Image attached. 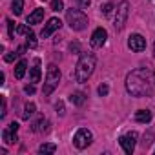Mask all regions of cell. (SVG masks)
<instances>
[{"instance_id": "obj_5", "label": "cell", "mask_w": 155, "mask_h": 155, "mask_svg": "<svg viewBox=\"0 0 155 155\" xmlns=\"http://www.w3.org/2000/svg\"><path fill=\"white\" fill-rule=\"evenodd\" d=\"M128 15H130V2L128 0H122V2L117 6V13H115V29L117 31H120L122 28H124V24H126V20H128Z\"/></svg>"}, {"instance_id": "obj_1", "label": "cell", "mask_w": 155, "mask_h": 155, "mask_svg": "<svg viewBox=\"0 0 155 155\" xmlns=\"http://www.w3.org/2000/svg\"><path fill=\"white\" fill-rule=\"evenodd\" d=\"M126 90L133 97H150L155 93V71L148 68H139L128 73Z\"/></svg>"}, {"instance_id": "obj_35", "label": "cell", "mask_w": 155, "mask_h": 155, "mask_svg": "<svg viewBox=\"0 0 155 155\" xmlns=\"http://www.w3.org/2000/svg\"><path fill=\"white\" fill-rule=\"evenodd\" d=\"M153 57H155V44H153Z\"/></svg>"}, {"instance_id": "obj_21", "label": "cell", "mask_w": 155, "mask_h": 155, "mask_svg": "<svg viewBox=\"0 0 155 155\" xmlns=\"http://www.w3.org/2000/svg\"><path fill=\"white\" fill-rule=\"evenodd\" d=\"M26 44H28V48H37V37H35V33L33 31H29L28 35H26Z\"/></svg>"}, {"instance_id": "obj_23", "label": "cell", "mask_w": 155, "mask_h": 155, "mask_svg": "<svg viewBox=\"0 0 155 155\" xmlns=\"http://www.w3.org/2000/svg\"><path fill=\"white\" fill-rule=\"evenodd\" d=\"M51 9L53 11H62L64 9V2L62 0H51Z\"/></svg>"}, {"instance_id": "obj_16", "label": "cell", "mask_w": 155, "mask_h": 155, "mask_svg": "<svg viewBox=\"0 0 155 155\" xmlns=\"http://www.w3.org/2000/svg\"><path fill=\"white\" fill-rule=\"evenodd\" d=\"M69 101H71L75 106H82V104H84V101H86V95H84L82 91H75V93H71V95H69Z\"/></svg>"}, {"instance_id": "obj_12", "label": "cell", "mask_w": 155, "mask_h": 155, "mask_svg": "<svg viewBox=\"0 0 155 155\" xmlns=\"http://www.w3.org/2000/svg\"><path fill=\"white\" fill-rule=\"evenodd\" d=\"M42 18H44V9H40V8H37L29 17H28V24H31V26H35V24H40L42 22Z\"/></svg>"}, {"instance_id": "obj_33", "label": "cell", "mask_w": 155, "mask_h": 155, "mask_svg": "<svg viewBox=\"0 0 155 155\" xmlns=\"http://www.w3.org/2000/svg\"><path fill=\"white\" fill-rule=\"evenodd\" d=\"M9 128H11L13 131H17V130H18V122H15V120H13V122L9 124Z\"/></svg>"}, {"instance_id": "obj_22", "label": "cell", "mask_w": 155, "mask_h": 155, "mask_svg": "<svg viewBox=\"0 0 155 155\" xmlns=\"http://www.w3.org/2000/svg\"><path fill=\"white\" fill-rule=\"evenodd\" d=\"M151 142H153V133H151V131L144 133V137H142V140H140L142 148H150V146H151Z\"/></svg>"}, {"instance_id": "obj_32", "label": "cell", "mask_w": 155, "mask_h": 155, "mask_svg": "<svg viewBox=\"0 0 155 155\" xmlns=\"http://www.w3.org/2000/svg\"><path fill=\"white\" fill-rule=\"evenodd\" d=\"M24 91H26L28 95H33V93H35V86H33V84H31V86H26Z\"/></svg>"}, {"instance_id": "obj_25", "label": "cell", "mask_w": 155, "mask_h": 155, "mask_svg": "<svg viewBox=\"0 0 155 155\" xmlns=\"http://www.w3.org/2000/svg\"><path fill=\"white\" fill-rule=\"evenodd\" d=\"M108 91H110L108 84H101V86H99V95H101V97H106V95H108Z\"/></svg>"}, {"instance_id": "obj_30", "label": "cell", "mask_w": 155, "mask_h": 155, "mask_svg": "<svg viewBox=\"0 0 155 155\" xmlns=\"http://www.w3.org/2000/svg\"><path fill=\"white\" fill-rule=\"evenodd\" d=\"M111 9H113V4H106V6L102 8V13H104V15H110Z\"/></svg>"}, {"instance_id": "obj_27", "label": "cell", "mask_w": 155, "mask_h": 155, "mask_svg": "<svg viewBox=\"0 0 155 155\" xmlns=\"http://www.w3.org/2000/svg\"><path fill=\"white\" fill-rule=\"evenodd\" d=\"M90 4H91V0H79V6H81L82 9H88Z\"/></svg>"}, {"instance_id": "obj_9", "label": "cell", "mask_w": 155, "mask_h": 155, "mask_svg": "<svg viewBox=\"0 0 155 155\" xmlns=\"http://www.w3.org/2000/svg\"><path fill=\"white\" fill-rule=\"evenodd\" d=\"M106 38H108V31L104 28H97L93 31V35H91L90 44H91V48H102L106 44Z\"/></svg>"}, {"instance_id": "obj_13", "label": "cell", "mask_w": 155, "mask_h": 155, "mask_svg": "<svg viewBox=\"0 0 155 155\" xmlns=\"http://www.w3.org/2000/svg\"><path fill=\"white\" fill-rule=\"evenodd\" d=\"M2 139H4V142L6 144H15L17 140H18V137H17V131H13L9 126L2 131Z\"/></svg>"}, {"instance_id": "obj_17", "label": "cell", "mask_w": 155, "mask_h": 155, "mask_svg": "<svg viewBox=\"0 0 155 155\" xmlns=\"http://www.w3.org/2000/svg\"><path fill=\"white\" fill-rule=\"evenodd\" d=\"M31 130H33L35 133H40V131H46V130H48V120H46L44 117H40V119H38V120H37V122H35V124L31 126Z\"/></svg>"}, {"instance_id": "obj_26", "label": "cell", "mask_w": 155, "mask_h": 155, "mask_svg": "<svg viewBox=\"0 0 155 155\" xmlns=\"http://www.w3.org/2000/svg\"><path fill=\"white\" fill-rule=\"evenodd\" d=\"M15 57H18V53H15V51H13V53H8V55L4 57V60H6V62H13V60H15Z\"/></svg>"}, {"instance_id": "obj_29", "label": "cell", "mask_w": 155, "mask_h": 155, "mask_svg": "<svg viewBox=\"0 0 155 155\" xmlns=\"http://www.w3.org/2000/svg\"><path fill=\"white\" fill-rule=\"evenodd\" d=\"M55 110H57V113H58L60 117L64 115V104H62V102H57V106H55Z\"/></svg>"}, {"instance_id": "obj_11", "label": "cell", "mask_w": 155, "mask_h": 155, "mask_svg": "<svg viewBox=\"0 0 155 155\" xmlns=\"http://www.w3.org/2000/svg\"><path fill=\"white\" fill-rule=\"evenodd\" d=\"M40 58H35V68H31L29 69V81L33 82V84H37V82H40V77H42V73H40Z\"/></svg>"}, {"instance_id": "obj_18", "label": "cell", "mask_w": 155, "mask_h": 155, "mask_svg": "<svg viewBox=\"0 0 155 155\" xmlns=\"http://www.w3.org/2000/svg\"><path fill=\"white\" fill-rule=\"evenodd\" d=\"M57 151V146L53 142H44L38 146V153H55Z\"/></svg>"}, {"instance_id": "obj_28", "label": "cell", "mask_w": 155, "mask_h": 155, "mask_svg": "<svg viewBox=\"0 0 155 155\" xmlns=\"http://www.w3.org/2000/svg\"><path fill=\"white\" fill-rule=\"evenodd\" d=\"M6 113H8V111H6V99H2V106H0V117L4 119Z\"/></svg>"}, {"instance_id": "obj_20", "label": "cell", "mask_w": 155, "mask_h": 155, "mask_svg": "<svg viewBox=\"0 0 155 155\" xmlns=\"http://www.w3.org/2000/svg\"><path fill=\"white\" fill-rule=\"evenodd\" d=\"M24 9V0H13V4H11V11L15 15H20Z\"/></svg>"}, {"instance_id": "obj_3", "label": "cell", "mask_w": 155, "mask_h": 155, "mask_svg": "<svg viewBox=\"0 0 155 155\" xmlns=\"http://www.w3.org/2000/svg\"><path fill=\"white\" fill-rule=\"evenodd\" d=\"M66 22L69 24V28L73 31H82L88 26V17L81 9H73L71 8V9L66 11Z\"/></svg>"}, {"instance_id": "obj_31", "label": "cell", "mask_w": 155, "mask_h": 155, "mask_svg": "<svg viewBox=\"0 0 155 155\" xmlns=\"http://www.w3.org/2000/svg\"><path fill=\"white\" fill-rule=\"evenodd\" d=\"M17 31H18V33H24V35H28L31 29H29L28 26H18V28H17Z\"/></svg>"}, {"instance_id": "obj_4", "label": "cell", "mask_w": 155, "mask_h": 155, "mask_svg": "<svg viewBox=\"0 0 155 155\" xmlns=\"http://www.w3.org/2000/svg\"><path fill=\"white\" fill-rule=\"evenodd\" d=\"M58 82H60V69H58L55 64H49V66H48V73H46L44 90H42L44 97L51 95V93H53V90L58 86Z\"/></svg>"}, {"instance_id": "obj_24", "label": "cell", "mask_w": 155, "mask_h": 155, "mask_svg": "<svg viewBox=\"0 0 155 155\" xmlns=\"http://www.w3.org/2000/svg\"><path fill=\"white\" fill-rule=\"evenodd\" d=\"M8 33H9V38H15V22L13 20H8Z\"/></svg>"}, {"instance_id": "obj_14", "label": "cell", "mask_w": 155, "mask_h": 155, "mask_svg": "<svg viewBox=\"0 0 155 155\" xmlns=\"http://www.w3.org/2000/svg\"><path fill=\"white\" fill-rule=\"evenodd\" d=\"M135 120L137 122H150L151 120V111L150 110H139L137 113H135Z\"/></svg>"}, {"instance_id": "obj_10", "label": "cell", "mask_w": 155, "mask_h": 155, "mask_svg": "<svg viewBox=\"0 0 155 155\" xmlns=\"http://www.w3.org/2000/svg\"><path fill=\"white\" fill-rule=\"evenodd\" d=\"M60 26H62V22H60L58 18H49V20H48V24L44 26V29H42L40 37H42V38H48V37H49L53 31L60 29Z\"/></svg>"}, {"instance_id": "obj_2", "label": "cell", "mask_w": 155, "mask_h": 155, "mask_svg": "<svg viewBox=\"0 0 155 155\" xmlns=\"http://www.w3.org/2000/svg\"><path fill=\"white\" fill-rule=\"evenodd\" d=\"M95 64H97V58L93 53H82L77 66H75V81L81 84L86 82L95 69Z\"/></svg>"}, {"instance_id": "obj_34", "label": "cell", "mask_w": 155, "mask_h": 155, "mask_svg": "<svg viewBox=\"0 0 155 155\" xmlns=\"http://www.w3.org/2000/svg\"><path fill=\"white\" fill-rule=\"evenodd\" d=\"M79 49H81V48H79V44H77V42H75V44H71V51H75V53H77Z\"/></svg>"}, {"instance_id": "obj_8", "label": "cell", "mask_w": 155, "mask_h": 155, "mask_svg": "<svg viewBox=\"0 0 155 155\" xmlns=\"http://www.w3.org/2000/svg\"><path fill=\"white\" fill-rule=\"evenodd\" d=\"M128 48H130L131 51H135V53L144 51V49H146V38H144L142 35L135 33V35H131V37L128 38Z\"/></svg>"}, {"instance_id": "obj_15", "label": "cell", "mask_w": 155, "mask_h": 155, "mask_svg": "<svg viewBox=\"0 0 155 155\" xmlns=\"http://www.w3.org/2000/svg\"><path fill=\"white\" fill-rule=\"evenodd\" d=\"M26 69H28V62L26 60H20L17 66H15V79H22V77L26 75Z\"/></svg>"}, {"instance_id": "obj_7", "label": "cell", "mask_w": 155, "mask_h": 155, "mask_svg": "<svg viewBox=\"0 0 155 155\" xmlns=\"http://www.w3.org/2000/svg\"><path fill=\"white\" fill-rule=\"evenodd\" d=\"M137 137H139V135H137V131H130L128 135H124V137H120V139H119V144L122 146L124 153H128V155H131V153H133Z\"/></svg>"}, {"instance_id": "obj_19", "label": "cell", "mask_w": 155, "mask_h": 155, "mask_svg": "<svg viewBox=\"0 0 155 155\" xmlns=\"http://www.w3.org/2000/svg\"><path fill=\"white\" fill-rule=\"evenodd\" d=\"M35 110H37V106H35L33 102H28V104H26V108H24L22 119H24V120H28V119H29V117H31V115L35 113Z\"/></svg>"}, {"instance_id": "obj_6", "label": "cell", "mask_w": 155, "mask_h": 155, "mask_svg": "<svg viewBox=\"0 0 155 155\" xmlns=\"http://www.w3.org/2000/svg\"><path fill=\"white\" fill-rule=\"evenodd\" d=\"M91 140H93V135H91V131L86 130V128H81L79 131L75 133V137H73V144H75V148H79V150L88 148V146L91 144Z\"/></svg>"}]
</instances>
